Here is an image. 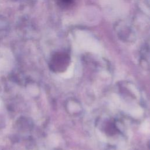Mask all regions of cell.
Returning <instances> with one entry per match:
<instances>
[{"label": "cell", "mask_w": 150, "mask_h": 150, "mask_svg": "<svg viewBox=\"0 0 150 150\" xmlns=\"http://www.w3.org/2000/svg\"><path fill=\"white\" fill-rule=\"evenodd\" d=\"M61 3L63 5H69L70 4L71 2H72V1L73 0H60Z\"/></svg>", "instance_id": "obj_1"}]
</instances>
